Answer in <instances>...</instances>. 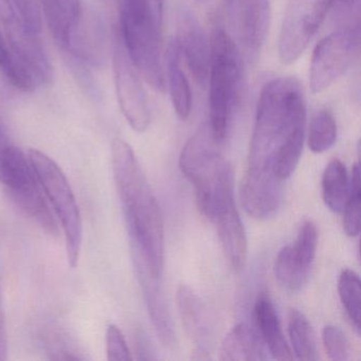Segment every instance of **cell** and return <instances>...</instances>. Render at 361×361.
<instances>
[{
	"mask_svg": "<svg viewBox=\"0 0 361 361\" xmlns=\"http://www.w3.org/2000/svg\"><path fill=\"white\" fill-rule=\"evenodd\" d=\"M295 78L268 82L259 94L249 149L248 166L240 185L245 211L257 219L274 216L280 207L283 183L301 158L306 104Z\"/></svg>",
	"mask_w": 361,
	"mask_h": 361,
	"instance_id": "6da1fadb",
	"label": "cell"
},
{
	"mask_svg": "<svg viewBox=\"0 0 361 361\" xmlns=\"http://www.w3.org/2000/svg\"><path fill=\"white\" fill-rule=\"evenodd\" d=\"M111 166L128 223L135 265L161 278L164 217L132 147L122 139H116L111 145Z\"/></svg>",
	"mask_w": 361,
	"mask_h": 361,
	"instance_id": "7a4b0ae2",
	"label": "cell"
},
{
	"mask_svg": "<svg viewBox=\"0 0 361 361\" xmlns=\"http://www.w3.org/2000/svg\"><path fill=\"white\" fill-rule=\"evenodd\" d=\"M209 124H204L189 139L179 158L185 176L194 185L200 212L210 219L234 202L233 171L217 149Z\"/></svg>",
	"mask_w": 361,
	"mask_h": 361,
	"instance_id": "3957f363",
	"label": "cell"
},
{
	"mask_svg": "<svg viewBox=\"0 0 361 361\" xmlns=\"http://www.w3.org/2000/svg\"><path fill=\"white\" fill-rule=\"evenodd\" d=\"M122 44L139 75L157 92H164L161 62V29L164 16L147 0H120Z\"/></svg>",
	"mask_w": 361,
	"mask_h": 361,
	"instance_id": "277c9868",
	"label": "cell"
},
{
	"mask_svg": "<svg viewBox=\"0 0 361 361\" xmlns=\"http://www.w3.org/2000/svg\"><path fill=\"white\" fill-rule=\"evenodd\" d=\"M242 56L235 42L223 28L213 31L210 39V126L215 139L227 136L233 111L240 97Z\"/></svg>",
	"mask_w": 361,
	"mask_h": 361,
	"instance_id": "5b68a950",
	"label": "cell"
},
{
	"mask_svg": "<svg viewBox=\"0 0 361 361\" xmlns=\"http://www.w3.org/2000/svg\"><path fill=\"white\" fill-rule=\"evenodd\" d=\"M28 158L46 198L60 219L66 240L67 259L69 265L75 268L83 242V224L68 179L59 164L43 152L31 149Z\"/></svg>",
	"mask_w": 361,
	"mask_h": 361,
	"instance_id": "8992f818",
	"label": "cell"
},
{
	"mask_svg": "<svg viewBox=\"0 0 361 361\" xmlns=\"http://www.w3.org/2000/svg\"><path fill=\"white\" fill-rule=\"evenodd\" d=\"M0 183L20 211L50 235H58L59 226L45 193L24 152L9 145L0 155Z\"/></svg>",
	"mask_w": 361,
	"mask_h": 361,
	"instance_id": "52a82bcc",
	"label": "cell"
},
{
	"mask_svg": "<svg viewBox=\"0 0 361 361\" xmlns=\"http://www.w3.org/2000/svg\"><path fill=\"white\" fill-rule=\"evenodd\" d=\"M360 51V25L337 29L314 48L310 71V90L319 94L346 73Z\"/></svg>",
	"mask_w": 361,
	"mask_h": 361,
	"instance_id": "ba28073f",
	"label": "cell"
},
{
	"mask_svg": "<svg viewBox=\"0 0 361 361\" xmlns=\"http://www.w3.org/2000/svg\"><path fill=\"white\" fill-rule=\"evenodd\" d=\"M333 0H288L279 39V56L293 64L302 56L316 35Z\"/></svg>",
	"mask_w": 361,
	"mask_h": 361,
	"instance_id": "9c48e42d",
	"label": "cell"
},
{
	"mask_svg": "<svg viewBox=\"0 0 361 361\" xmlns=\"http://www.w3.org/2000/svg\"><path fill=\"white\" fill-rule=\"evenodd\" d=\"M223 10L227 32L238 49L257 60L269 29V0H223Z\"/></svg>",
	"mask_w": 361,
	"mask_h": 361,
	"instance_id": "30bf717a",
	"label": "cell"
},
{
	"mask_svg": "<svg viewBox=\"0 0 361 361\" xmlns=\"http://www.w3.org/2000/svg\"><path fill=\"white\" fill-rule=\"evenodd\" d=\"M0 25L14 56L32 71L39 85L48 83L52 78V66L43 42L25 24L13 0H0Z\"/></svg>",
	"mask_w": 361,
	"mask_h": 361,
	"instance_id": "8fae6325",
	"label": "cell"
},
{
	"mask_svg": "<svg viewBox=\"0 0 361 361\" xmlns=\"http://www.w3.org/2000/svg\"><path fill=\"white\" fill-rule=\"evenodd\" d=\"M114 78L120 109L133 130L143 133L151 123V109L140 75L117 37L114 44Z\"/></svg>",
	"mask_w": 361,
	"mask_h": 361,
	"instance_id": "7c38bea8",
	"label": "cell"
},
{
	"mask_svg": "<svg viewBox=\"0 0 361 361\" xmlns=\"http://www.w3.org/2000/svg\"><path fill=\"white\" fill-rule=\"evenodd\" d=\"M318 231L312 221L302 224L295 244L283 247L276 257L274 272L285 288L300 290L307 282L316 257Z\"/></svg>",
	"mask_w": 361,
	"mask_h": 361,
	"instance_id": "4fadbf2b",
	"label": "cell"
},
{
	"mask_svg": "<svg viewBox=\"0 0 361 361\" xmlns=\"http://www.w3.org/2000/svg\"><path fill=\"white\" fill-rule=\"evenodd\" d=\"M175 43L194 80L198 85L206 87L210 71V41L198 20L189 11H183L179 16Z\"/></svg>",
	"mask_w": 361,
	"mask_h": 361,
	"instance_id": "5bb4252c",
	"label": "cell"
},
{
	"mask_svg": "<svg viewBox=\"0 0 361 361\" xmlns=\"http://www.w3.org/2000/svg\"><path fill=\"white\" fill-rule=\"evenodd\" d=\"M65 52L81 66H101L106 52V37L101 20L94 16L85 18L82 14L71 32L68 48Z\"/></svg>",
	"mask_w": 361,
	"mask_h": 361,
	"instance_id": "9a60e30c",
	"label": "cell"
},
{
	"mask_svg": "<svg viewBox=\"0 0 361 361\" xmlns=\"http://www.w3.org/2000/svg\"><path fill=\"white\" fill-rule=\"evenodd\" d=\"M226 259L233 269L245 267L248 255L246 232L238 214L235 202L224 207L213 219Z\"/></svg>",
	"mask_w": 361,
	"mask_h": 361,
	"instance_id": "2e32d148",
	"label": "cell"
},
{
	"mask_svg": "<svg viewBox=\"0 0 361 361\" xmlns=\"http://www.w3.org/2000/svg\"><path fill=\"white\" fill-rule=\"evenodd\" d=\"M177 305L185 331L197 344L195 354L198 356L195 358H210L206 346L210 334L209 319L202 300L194 293L193 289L187 285H181L177 291Z\"/></svg>",
	"mask_w": 361,
	"mask_h": 361,
	"instance_id": "e0dca14e",
	"label": "cell"
},
{
	"mask_svg": "<svg viewBox=\"0 0 361 361\" xmlns=\"http://www.w3.org/2000/svg\"><path fill=\"white\" fill-rule=\"evenodd\" d=\"M136 269L145 304H147L156 334L162 344L171 345L174 340V329H173L172 319H171L161 283H160L161 278H156L145 270L139 269V268Z\"/></svg>",
	"mask_w": 361,
	"mask_h": 361,
	"instance_id": "ac0fdd59",
	"label": "cell"
},
{
	"mask_svg": "<svg viewBox=\"0 0 361 361\" xmlns=\"http://www.w3.org/2000/svg\"><path fill=\"white\" fill-rule=\"evenodd\" d=\"M255 319L262 338L276 360H291L293 352L281 329L280 320L270 298L262 293L255 305Z\"/></svg>",
	"mask_w": 361,
	"mask_h": 361,
	"instance_id": "d6986e66",
	"label": "cell"
},
{
	"mask_svg": "<svg viewBox=\"0 0 361 361\" xmlns=\"http://www.w3.org/2000/svg\"><path fill=\"white\" fill-rule=\"evenodd\" d=\"M219 359L227 361L264 360L263 342L255 329L238 323L225 336L219 350Z\"/></svg>",
	"mask_w": 361,
	"mask_h": 361,
	"instance_id": "ffe728a7",
	"label": "cell"
},
{
	"mask_svg": "<svg viewBox=\"0 0 361 361\" xmlns=\"http://www.w3.org/2000/svg\"><path fill=\"white\" fill-rule=\"evenodd\" d=\"M166 65H168L169 90H170L173 107L180 119H188L192 109V92L189 81L181 69L180 54L175 41L169 46Z\"/></svg>",
	"mask_w": 361,
	"mask_h": 361,
	"instance_id": "44dd1931",
	"label": "cell"
},
{
	"mask_svg": "<svg viewBox=\"0 0 361 361\" xmlns=\"http://www.w3.org/2000/svg\"><path fill=\"white\" fill-rule=\"evenodd\" d=\"M323 200L329 210L340 213L343 211L350 194L348 171L343 162L334 159L327 164L322 176Z\"/></svg>",
	"mask_w": 361,
	"mask_h": 361,
	"instance_id": "7402d4cb",
	"label": "cell"
},
{
	"mask_svg": "<svg viewBox=\"0 0 361 361\" xmlns=\"http://www.w3.org/2000/svg\"><path fill=\"white\" fill-rule=\"evenodd\" d=\"M288 333L293 353L299 360L314 361L318 359L314 331L303 312L291 310L289 314Z\"/></svg>",
	"mask_w": 361,
	"mask_h": 361,
	"instance_id": "603a6c76",
	"label": "cell"
},
{
	"mask_svg": "<svg viewBox=\"0 0 361 361\" xmlns=\"http://www.w3.org/2000/svg\"><path fill=\"white\" fill-rule=\"evenodd\" d=\"M42 16H44L52 37L59 46L66 51L71 41L73 26L71 18L65 13L58 0H39Z\"/></svg>",
	"mask_w": 361,
	"mask_h": 361,
	"instance_id": "cb8c5ba5",
	"label": "cell"
},
{
	"mask_svg": "<svg viewBox=\"0 0 361 361\" xmlns=\"http://www.w3.org/2000/svg\"><path fill=\"white\" fill-rule=\"evenodd\" d=\"M337 139V124L329 111H320L312 117L308 134V147L314 153H323Z\"/></svg>",
	"mask_w": 361,
	"mask_h": 361,
	"instance_id": "d4e9b609",
	"label": "cell"
},
{
	"mask_svg": "<svg viewBox=\"0 0 361 361\" xmlns=\"http://www.w3.org/2000/svg\"><path fill=\"white\" fill-rule=\"evenodd\" d=\"M338 291L346 314L357 331L360 329L361 283L358 274L350 269H344L338 281Z\"/></svg>",
	"mask_w": 361,
	"mask_h": 361,
	"instance_id": "484cf974",
	"label": "cell"
},
{
	"mask_svg": "<svg viewBox=\"0 0 361 361\" xmlns=\"http://www.w3.org/2000/svg\"><path fill=\"white\" fill-rule=\"evenodd\" d=\"M360 166L358 162L353 168L350 197L342 211L344 232L350 238L358 235L360 232Z\"/></svg>",
	"mask_w": 361,
	"mask_h": 361,
	"instance_id": "4316f807",
	"label": "cell"
},
{
	"mask_svg": "<svg viewBox=\"0 0 361 361\" xmlns=\"http://www.w3.org/2000/svg\"><path fill=\"white\" fill-rule=\"evenodd\" d=\"M323 345L331 360L345 361L350 358V348L345 334L335 325H327L322 331Z\"/></svg>",
	"mask_w": 361,
	"mask_h": 361,
	"instance_id": "83f0119b",
	"label": "cell"
},
{
	"mask_svg": "<svg viewBox=\"0 0 361 361\" xmlns=\"http://www.w3.org/2000/svg\"><path fill=\"white\" fill-rule=\"evenodd\" d=\"M361 0H333L331 18L338 29L360 25Z\"/></svg>",
	"mask_w": 361,
	"mask_h": 361,
	"instance_id": "f1b7e54d",
	"label": "cell"
},
{
	"mask_svg": "<svg viewBox=\"0 0 361 361\" xmlns=\"http://www.w3.org/2000/svg\"><path fill=\"white\" fill-rule=\"evenodd\" d=\"M106 353L109 360H132L126 338L117 325L109 324L107 327Z\"/></svg>",
	"mask_w": 361,
	"mask_h": 361,
	"instance_id": "f546056e",
	"label": "cell"
},
{
	"mask_svg": "<svg viewBox=\"0 0 361 361\" xmlns=\"http://www.w3.org/2000/svg\"><path fill=\"white\" fill-rule=\"evenodd\" d=\"M13 3L27 27L32 32L39 35L43 26L39 0H13Z\"/></svg>",
	"mask_w": 361,
	"mask_h": 361,
	"instance_id": "4dcf8cb0",
	"label": "cell"
},
{
	"mask_svg": "<svg viewBox=\"0 0 361 361\" xmlns=\"http://www.w3.org/2000/svg\"><path fill=\"white\" fill-rule=\"evenodd\" d=\"M58 3L60 4L65 13L71 18L73 26H77L82 14H83L82 0H58Z\"/></svg>",
	"mask_w": 361,
	"mask_h": 361,
	"instance_id": "1f68e13d",
	"label": "cell"
},
{
	"mask_svg": "<svg viewBox=\"0 0 361 361\" xmlns=\"http://www.w3.org/2000/svg\"><path fill=\"white\" fill-rule=\"evenodd\" d=\"M8 356V337L6 329L5 314L0 300V360H6Z\"/></svg>",
	"mask_w": 361,
	"mask_h": 361,
	"instance_id": "d6a6232c",
	"label": "cell"
},
{
	"mask_svg": "<svg viewBox=\"0 0 361 361\" xmlns=\"http://www.w3.org/2000/svg\"><path fill=\"white\" fill-rule=\"evenodd\" d=\"M9 141H8L7 136H6L5 132H4L3 128L0 126V155L3 153L4 149L9 145Z\"/></svg>",
	"mask_w": 361,
	"mask_h": 361,
	"instance_id": "836d02e7",
	"label": "cell"
}]
</instances>
